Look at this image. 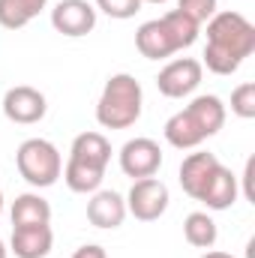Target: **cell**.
<instances>
[{"mask_svg": "<svg viewBox=\"0 0 255 258\" xmlns=\"http://www.w3.org/2000/svg\"><path fill=\"white\" fill-rule=\"evenodd\" d=\"M255 51V24L234 9L216 12L207 21V45H204V60L213 75H231L237 72L240 63Z\"/></svg>", "mask_w": 255, "mask_h": 258, "instance_id": "obj_1", "label": "cell"}, {"mask_svg": "<svg viewBox=\"0 0 255 258\" xmlns=\"http://www.w3.org/2000/svg\"><path fill=\"white\" fill-rule=\"evenodd\" d=\"M144 108V90L135 75L117 72L105 81L96 102V123L102 129H129L138 123Z\"/></svg>", "mask_w": 255, "mask_h": 258, "instance_id": "obj_2", "label": "cell"}, {"mask_svg": "<svg viewBox=\"0 0 255 258\" xmlns=\"http://www.w3.org/2000/svg\"><path fill=\"white\" fill-rule=\"evenodd\" d=\"M15 165H18V174L33 189H48L63 174V156L48 138H27V141H21L18 150H15Z\"/></svg>", "mask_w": 255, "mask_h": 258, "instance_id": "obj_3", "label": "cell"}, {"mask_svg": "<svg viewBox=\"0 0 255 258\" xmlns=\"http://www.w3.org/2000/svg\"><path fill=\"white\" fill-rule=\"evenodd\" d=\"M126 201V213H132L135 219L141 222H156L165 210H168V186L159 180V177H141V180H132Z\"/></svg>", "mask_w": 255, "mask_h": 258, "instance_id": "obj_4", "label": "cell"}, {"mask_svg": "<svg viewBox=\"0 0 255 258\" xmlns=\"http://www.w3.org/2000/svg\"><path fill=\"white\" fill-rule=\"evenodd\" d=\"M117 156H120V171L132 180L156 177V171L162 168V147L153 138H144V135L129 138Z\"/></svg>", "mask_w": 255, "mask_h": 258, "instance_id": "obj_5", "label": "cell"}, {"mask_svg": "<svg viewBox=\"0 0 255 258\" xmlns=\"http://www.w3.org/2000/svg\"><path fill=\"white\" fill-rule=\"evenodd\" d=\"M201 75H204L201 60H195V57H177V60H171V63H165L159 69L156 87L168 99H183V96H189L192 90L201 84Z\"/></svg>", "mask_w": 255, "mask_h": 258, "instance_id": "obj_6", "label": "cell"}, {"mask_svg": "<svg viewBox=\"0 0 255 258\" xmlns=\"http://www.w3.org/2000/svg\"><path fill=\"white\" fill-rule=\"evenodd\" d=\"M48 111V99L42 90L30 87V84H18V87H9L6 96H3V114L18 123V126H33L45 117Z\"/></svg>", "mask_w": 255, "mask_h": 258, "instance_id": "obj_7", "label": "cell"}, {"mask_svg": "<svg viewBox=\"0 0 255 258\" xmlns=\"http://www.w3.org/2000/svg\"><path fill=\"white\" fill-rule=\"evenodd\" d=\"M51 27L69 39L87 36L96 27V6L87 0H60L51 9Z\"/></svg>", "mask_w": 255, "mask_h": 258, "instance_id": "obj_8", "label": "cell"}, {"mask_svg": "<svg viewBox=\"0 0 255 258\" xmlns=\"http://www.w3.org/2000/svg\"><path fill=\"white\" fill-rule=\"evenodd\" d=\"M135 48L141 51V57L147 60H165L171 54H177V42L168 30V24L162 18H153V21H144L138 30H135Z\"/></svg>", "mask_w": 255, "mask_h": 258, "instance_id": "obj_9", "label": "cell"}, {"mask_svg": "<svg viewBox=\"0 0 255 258\" xmlns=\"http://www.w3.org/2000/svg\"><path fill=\"white\" fill-rule=\"evenodd\" d=\"M126 201L123 195L114 192V189H96L87 201V219L93 228H102V231H111V228H120L123 219H126Z\"/></svg>", "mask_w": 255, "mask_h": 258, "instance_id": "obj_10", "label": "cell"}, {"mask_svg": "<svg viewBox=\"0 0 255 258\" xmlns=\"http://www.w3.org/2000/svg\"><path fill=\"white\" fill-rule=\"evenodd\" d=\"M54 246L51 225H12L9 249L15 258H45Z\"/></svg>", "mask_w": 255, "mask_h": 258, "instance_id": "obj_11", "label": "cell"}, {"mask_svg": "<svg viewBox=\"0 0 255 258\" xmlns=\"http://www.w3.org/2000/svg\"><path fill=\"white\" fill-rule=\"evenodd\" d=\"M237 192H240V186H237V174L219 162L216 171L210 174L207 186L201 189L198 201L207 204V210H228V207L237 201Z\"/></svg>", "mask_w": 255, "mask_h": 258, "instance_id": "obj_12", "label": "cell"}, {"mask_svg": "<svg viewBox=\"0 0 255 258\" xmlns=\"http://www.w3.org/2000/svg\"><path fill=\"white\" fill-rule=\"evenodd\" d=\"M216 165H219L216 153H204V150L189 153V156L180 162V174H177L183 192L198 201V195H201V189L207 186V180H210V174L216 171Z\"/></svg>", "mask_w": 255, "mask_h": 258, "instance_id": "obj_13", "label": "cell"}, {"mask_svg": "<svg viewBox=\"0 0 255 258\" xmlns=\"http://www.w3.org/2000/svg\"><path fill=\"white\" fill-rule=\"evenodd\" d=\"M183 111L192 117V123L201 129L204 138L216 135L219 129L225 126V102H222L219 96H213V93H201V96H195Z\"/></svg>", "mask_w": 255, "mask_h": 258, "instance_id": "obj_14", "label": "cell"}, {"mask_svg": "<svg viewBox=\"0 0 255 258\" xmlns=\"http://www.w3.org/2000/svg\"><path fill=\"white\" fill-rule=\"evenodd\" d=\"M60 177L66 180V186H69L72 192H78V195H93L99 186H102L105 168H99V165H90V162H81V159H72V156H69Z\"/></svg>", "mask_w": 255, "mask_h": 258, "instance_id": "obj_15", "label": "cell"}, {"mask_svg": "<svg viewBox=\"0 0 255 258\" xmlns=\"http://www.w3.org/2000/svg\"><path fill=\"white\" fill-rule=\"evenodd\" d=\"M69 156L81 159V162H90V165H99V168H108L111 144L102 132H81V135H75V141L69 147Z\"/></svg>", "mask_w": 255, "mask_h": 258, "instance_id": "obj_16", "label": "cell"}, {"mask_svg": "<svg viewBox=\"0 0 255 258\" xmlns=\"http://www.w3.org/2000/svg\"><path fill=\"white\" fill-rule=\"evenodd\" d=\"M12 225H48L51 222V204L39 192H24L12 201Z\"/></svg>", "mask_w": 255, "mask_h": 258, "instance_id": "obj_17", "label": "cell"}, {"mask_svg": "<svg viewBox=\"0 0 255 258\" xmlns=\"http://www.w3.org/2000/svg\"><path fill=\"white\" fill-rule=\"evenodd\" d=\"M165 141L171 144V147H177V150H195L201 141H207L204 135H201V129L192 123V117L186 111H177V114H171L168 120H165Z\"/></svg>", "mask_w": 255, "mask_h": 258, "instance_id": "obj_18", "label": "cell"}, {"mask_svg": "<svg viewBox=\"0 0 255 258\" xmlns=\"http://www.w3.org/2000/svg\"><path fill=\"white\" fill-rule=\"evenodd\" d=\"M45 6H48V0H0V27H6V30H21V27H27Z\"/></svg>", "mask_w": 255, "mask_h": 258, "instance_id": "obj_19", "label": "cell"}, {"mask_svg": "<svg viewBox=\"0 0 255 258\" xmlns=\"http://www.w3.org/2000/svg\"><path fill=\"white\" fill-rule=\"evenodd\" d=\"M183 237H186V243L195 246V249H213V243L219 237V228H216V222H213L210 213L195 210V213H189L183 219Z\"/></svg>", "mask_w": 255, "mask_h": 258, "instance_id": "obj_20", "label": "cell"}, {"mask_svg": "<svg viewBox=\"0 0 255 258\" xmlns=\"http://www.w3.org/2000/svg\"><path fill=\"white\" fill-rule=\"evenodd\" d=\"M162 21L168 24V30H171V36H174V42H177V48L183 51V48H189L195 45V39H198V24L192 21L189 15H183L180 9H171V12H165L162 15Z\"/></svg>", "mask_w": 255, "mask_h": 258, "instance_id": "obj_21", "label": "cell"}, {"mask_svg": "<svg viewBox=\"0 0 255 258\" xmlns=\"http://www.w3.org/2000/svg\"><path fill=\"white\" fill-rule=\"evenodd\" d=\"M231 111L240 117V120H252L255 117V84L252 81H243L231 90Z\"/></svg>", "mask_w": 255, "mask_h": 258, "instance_id": "obj_22", "label": "cell"}, {"mask_svg": "<svg viewBox=\"0 0 255 258\" xmlns=\"http://www.w3.org/2000/svg\"><path fill=\"white\" fill-rule=\"evenodd\" d=\"M177 9H180L183 15H189L198 27H201V24H207V21L219 12L216 0H177Z\"/></svg>", "mask_w": 255, "mask_h": 258, "instance_id": "obj_23", "label": "cell"}, {"mask_svg": "<svg viewBox=\"0 0 255 258\" xmlns=\"http://www.w3.org/2000/svg\"><path fill=\"white\" fill-rule=\"evenodd\" d=\"M141 6H144L141 0H96V12H105L108 18H117V21L132 18Z\"/></svg>", "mask_w": 255, "mask_h": 258, "instance_id": "obj_24", "label": "cell"}, {"mask_svg": "<svg viewBox=\"0 0 255 258\" xmlns=\"http://www.w3.org/2000/svg\"><path fill=\"white\" fill-rule=\"evenodd\" d=\"M72 258H108V252L99 246V243H84V246H78Z\"/></svg>", "mask_w": 255, "mask_h": 258, "instance_id": "obj_25", "label": "cell"}, {"mask_svg": "<svg viewBox=\"0 0 255 258\" xmlns=\"http://www.w3.org/2000/svg\"><path fill=\"white\" fill-rule=\"evenodd\" d=\"M252 171H255V159H246V168H243V195L255 204V189H252Z\"/></svg>", "mask_w": 255, "mask_h": 258, "instance_id": "obj_26", "label": "cell"}, {"mask_svg": "<svg viewBox=\"0 0 255 258\" xmlns=\"http://www.w3.org/2000/svg\"><path fill=\"white\" fill-rule=\"evenodd\" d=\"M201 258H234V255H231V252H219V249H204Z\"/></svg>", "mask_w": 255, "mask_h": 258, "instance_id": "obj_27", "label": "cell"}, {"mask_svg": "<svg viewBox=\"0 0 255 258\" xmlns=\"http://www.w3.org/2000/svg\"><path fill=\"white\" fill-rule=\"evenodd\" d=\"M0 258H9V249H6V243H3V237H0Z\"/></svg>", "mask_w": 255, "mask_h": 258, "instance_id": "obj_28", "label": "cell"}, {"mask_svg": "<svg viewBox=\"0 0 255 258\" xmlns=\"http://www.w3.org/2000/svg\"><path fill=\"white\" fill-rule=\"evenodd\" d=\"M141 3H168V0H141Z\"/></svg>", "mask_w": 255, "mask_h": 258, "instance_id": "obj_29", "label": "cell"}, {"mask_svg": "<svg viewBox=\"0 0 255 258\" xmlns=\"http://www.w3.org/2000/svg\"><path fill=\"white\" fill-rule=\"evenodd\" d=\"M0 213H3V186H0Z\"/></svg>", "mask_w": 255, "mask_h": 258, "instance_id": "obj_30", "label": "cell"}]
</instances>
